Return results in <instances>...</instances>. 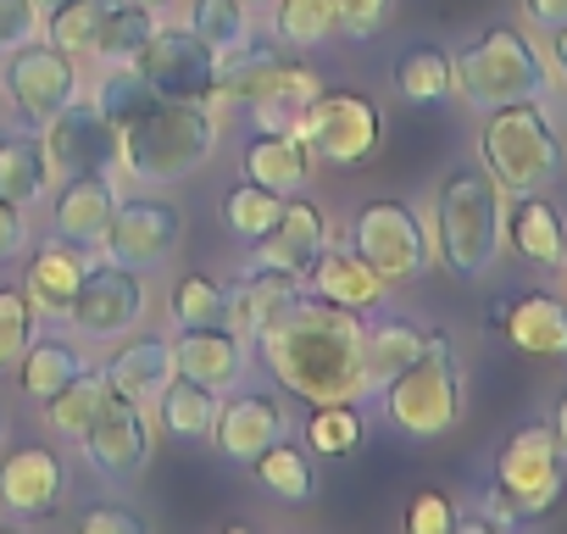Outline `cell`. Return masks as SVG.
<instances>
[{
	"instance_id": "1",
	"label": "cell",
	"mask_w": 567,
	"mask_h": 534,
	"mask_svg": "<svg viewBox=\"0 0 567 534\" xmlns=\"http://www.w3.org/2000/svg\"><path fill=\"white\" fill-rule=\"evenodd\" d=\"M362 312L334 307L312 290L290 296L250 340L256 357L267 362V373L290 390L296 401L329 407V401H362Z\"/></svg>"
},
{
	"instance_id": "2",
	"label": "cell",
	"mask_w": 567,
	"mask_h": 534,
	"mask_svg": "<svg viewBox=\"0 0 567 534\" xmlns=\"http://www.w3.org/2000/svg\"><path fill=\"white\" fill-rule=\"evenodd\" d=\"M95 106L117 134V167H128L145 184H173V178L195 173L217 145V123L206 106L156 95L134 68L106 73Z\"/></svg>"
},
{
	"instance_id": "3",
	"label": "cell",
	"mask_w": 567,
	"mask_h": 534,
	"mask_svg": "<svg viewBox=\"0 0 567 534\" xmlns=\"http://www.w3.org/2000/svg\"><path fill=\"white\" fill-rule=\"evenodd\" d=\"M506 245V189L484 167H451L434 195V256L456 279H484Z\"/></svg>"
},
{
	"instance_id": "4",
	"label": "cell",
	"mask_w": 567,
	"mask_h": 534,
	"mask_svg": "<svg viewBox=\"0 0 567 534\" xmlns=\"http://www.w3.org/2000/svg\"><path fill=\"white\" fill-rule=\"evenodd\" d=\"M478 156H484V173L506 195H534V189H550L561 178L567 140H561V129L550 123V112L539 101H512V106L484 112Z\"/></svg>"
},
{
	"instance_id": "5",
	"label": "cell",
	"mask_w": 567,
	"mask_h": 534,
	"mask_svg": "<svg viewBox=\"0 0 567 534\" xmlns=\"http://www.w3.org/2000/svg\"><path fill=\"white\" fill-rule=\"evenodd\" d=\"M567 490V456L556 445L550 418L523 423L517 434H506V445L495 451V484H489V523L512 528V523H534L545 517Z\"/></svg>"
},
{
	"instance_id": "6",
	"label": "cell",
	"mask_w": 567,
	"mask_h": 534,
	"mask_svg": "<svg viewBox=\"0 0 567 534\" xmlns=\"http://www.w3.org/2000/svg\"><path fill=\"white\" fill-rule=\"evenodd\" d=\"M384 396V418L412 434V440H440L456 429L462 418V368H456V351H451V335L445 329H429L423 335V351L379 390Z\"/></svg>"
},
{
	"instance_id": "7",
	"label": "cell",
	"mask_w": 567,
	"mask_h": 534,
	"mask_svg": "<svg viewBox=\"0 0 567 534\" xmlns=\"http://www.w3.org/2000/svg\"><path fill=\"white\" fill-rule=\"evenodd\" d=\"M451 84L462 90L467 106L489 112V106H512V101H545L550 68L517 29L501 23V29H484L462 57H451Z\"/></svg>"
},
{
	"instance_id": "8",
	"label": "cell",
	"mask_w": 567,
	"mask_h": 534,
	"mask_svg": "<svg viewBox=\"0 0 567 534\" xmlns=\"http://www.w3.org/2000/svg\"><path fill=\"white\" fill-rule=\"evenodd\" d=\"M351 250L373 267L384 285H406L434 261V234L406 201H368L357 212Z\"/></svg>"
},
{
	"instance_id": "9",
	"label": "cell",
	"mask_w": 567,
	"mask_h": 534,
	"mask_svg": "<svg viewBox=\"0 0 567 534\" xmlns=\"http://www.w3.org/2000/svg\"><path fill=\"white\" fill-rule=\"evenodd\" d=\"M379 134H384V123H379V106L368 101V95H318L312 106H307V117L296 123V140L307 145V156H318V162H334V167H357V162H368L373 151H379Z\"/></svg>"
},
{
	"instance_id": "10",
	"label": "cell",
	"mask_w": 567,
	"mask_h": 534,
	"mask_svg": "<svg viewBox=\"0 0 567 534\" xmlns=\"http://www.w3.org/2000/svg\"><path fill=\"white\" fill-rule=\"evenodd\" d=\"M134 73L167 101H195V106L217 101V51L200 45L189 29H156L134 57Z\"/></svg>"
},
{
	"instance_id": "11",
	"label": "cell",
	"mask_w": 567,
	"mask_h": 534,
	"mask_svg": "<svg viewBox=\"0 0 567 534\" xmlns=\"http://www.w3.org/2000/svg\"><path fill=\"white\" fill-rule=\"evenodd\" d=\"M7 101L18 112L23 129H45L68 101H79V79H73V57L56 51L51 40H29L7 57Z\"/></svg>"
},
{
	"instance_id": "12",
	"label": "cell",
	"mask_w": 567,
	"mask_h": 534,
	"mask_svg": "<svg viewBox=\"0 0 567 534\" xmlns=\"http://www.w3.org/2000/svg\"><path fill=\"white\" fill-rule=\"evenodd\" d=\"M40 145H45L51 173H62V178H101V173L117 167V134L101 117V106H84V101H68L45 123Z\"/></svg>"
},
{
	"instance_id": "13",
	"label": "cell",
	"mask_w": 567,
	"mask_h": 534,
	"mask_svg": "<svg viewBox=\"0 0 567 534\" xmlns=\"http://www.w3.org/2000/svg\"><path fill=\"white\" fill-rule=\"evenodd\" d=\"M140 318H145V285H140L134 267H117V261L95 267L90 261V274H84V285L68 307V324H79L90 340H117Z\"/></svg>"
},
{
	"instance_id": "14",
	"label": "cell",
	"mask_w": 567,
	"mask_h": 534,
	"mask_svg": "<svg viewBox=\"0 0 567 534\" xmlns=\"http://www.w3.org/2000/svg\"><path fill=\"white\" fill-rule=\"evenodd\" d=\"M178 234H184V217L173 206H162V201H128V206L112 212V223L101 234V250H106V261L145 274V267H162L173 256Z\"/></svg>"
},
{
	"instance_id": "15",
	"label": "cell",
	"mask_w": 567,
	"mask_h": 534,
	"mask_svg": "<svg viewBox=\"0 0 567 534\" xmlns=\"http://www.w3.org/2000/svg\"><path fill=\"white\" fill-rule=\"evenodd\" d=\"M79 440H84L90 468L106 473V479H128V473H140L145 456H151V423H145L140 401L112 396V390H106V401L95 407V418H90V429H84Z\"/></svg>"
},
{
	"instance_id": "16",
	"label": "cell",
	"mask_w": 567,
	"mask_h": 534,
	"mask_svg": "<svg viewBox=\"0 0 567 534\" xmlns=\"http://www.w3.org/2000/svg\"><path fill=\"white\" fill-rule=\"evenodd\" d=\"M323 245H329L323 212H318L312 201H290V195H284V212H278V223L256 239L250 267H278V274L307 279V267L323 256Z\"/></svg>"
},
{
	"instance_id": "17",
	"label": "cell",
	"mask_w": 567,
	"mask_h": 534,
	"mask_svg": "<svg viewBox=\"0 0 567 534\" xmlns=\"http://www.w3.org/2000/svg\"><path fill=\"white\" fill-rule=\"evenodd\" d=\"M523 357H567V301L550 290H523L512 301H495L489 318Z\"/></svg>"
},
{
	"instance_id": "18",
	"label": "cell",
	"mask_w": 567,
	"mask_h": 534,
	"mask_svg": "<svg viewBox=\"0 0 567 534\" xmlns=\"http://www.w3.org/2000/svg\"><path fill=\"white\" fill-rule=\"evenodd\" d=\"M212 434H217V451H223L228 462H256V456H261L272 440H284V434H290V418H284L278 396H267V390H250V396H234V401H223V412H217Z\"/></svg>"
},
{
	"instance_id": "19",
	"label": "cell",
	"mask_w": 567,
	"mask_h": 534,
	"mask_svg": "<svg viewBox=\"0 0 567 534\" xmlns=\"http://www.w3.org/2000/svg\"><path fill=\"white\" fill-rule=\"evenodd\" d=\"M68 490V473H62V456L45 451V445H23L0 462V501H7L18 517H51L56 501Z\"/></svg>"
},
{
	"instance_id": "20",
	"label": "cell",
	"mask_w": 567,
	"mask_h": 534,
	"mask_svg": "<svg viewBox=\"0 0 567 534\" xmlns=\"http://www.w3.org/2000/svg\"><path fill=\"white\" fill-rule=\"evenodd\" d=\"M84 274H90V245H73V239L56 234V239H45V245L29 256V285H23V296L34 301L40 318H68V307H73Z\"/></svg>"
},
{
	"instance_id": "21",
	"label": "cell",
	"mask_w": 567,
	"mask_h": 534,
	"mask_svg": "<svg viewBox=\"0 0 567 534\" xmlns=\"http://www.w3.org/2000/svg\"><path fill=\"white\" fill-rule=\"evenodd\" d=\"M173 373L178 379H195L206 390H228L239 373H245V346L234 329L212 324V329H184L173 340Z\"/></svg>"
},
{
	"instance_id": "22",
	"label": "cell",
	"mask_w": 567,
	"mask_h": 534,
	"mask_svg": "<svg viewBox=\"0 0 567 534\" xmlns=\"http://www.w3.org/2000/svg\"><path fill=\"white\" fill-rule=\"evenodd\" d=\"M506 245L534 267H561L567 261V217L545 201V189L517 195L506 206Z\"/></svg>"
},
{
	"instance_id": "23",
	"label": "cell",
	"mask_w": 567,
	"mask_h": 534,
	"mask_svg": "<svg viewBox=\"0 0 567 534\" xmlns=\"http://www.w3.org/2000/svg\"><path fill=\"white\" fill-rule=\"evenodd\" d=\"M307 285H312V296H323V301H334V307H351V312L379 307L384 290H390L357 250H329V245H323V256L307 267Z\"/></svg>"
},
{
	"instance_id": "24",
	"label": "cell",
	"mask_w": 567,
	"mask_h": 534,
	"mask_svg": "<svg viewBox=\"0 0 567 534\" xmlns=\"http://www.w3.org/2000/svg\"><path fill=\"white\" fill-rule=\"evenodd\" d=\"M301 290H307V279H296V274H278V267H250L234 290H223V318L234 324V335H256L284 301L301 296Z\"/></svg>"
},
{
	"instance_id": "25",
	"label": "cell",
	"mask_w": 567,
	"mask_h": 534,
	"mask_svg": "<svg viewBox=\"0 0 567 534\" xmlns=\"http://www.w3.org/2000/svg\"><path fill=\"white\" fill-rule=\"evenodd\" d=\"M173 379V346L145 335V340H128L112 362H106V390L112 396H128V401H156Z\"/></svg>"
},
{
	"instance_id": "26",
	"label": "cell",
	"mask_w": 567,
	"mask_h": 534,
	"mask_svg": "<svg viewBox=\"0 0 567 534\" xmlns=\"http://www.w3.org/2000/svg\"><path fill=\"white\" fill-rule=\"evenodd\" d=\"M112 212H117V195H112L106 178H68V189L56 195V234L95 250Z\"/></svg>"
},
{
	"instance_id": "27",
	"label": "cell",
	"mask_w": 567,
	"mask_h": 534,
	"mask_svg": "<svg viewBox=\"0 0 567 534\" xmlns=\"http://www.w3.org/2000/svg\"><path fill=\"white\" fill-rule=\"evenodd\" d=\"M318 95H323L318 73H307V68H296V62H284L278 79L250 101V117L261 123V134H296V123L307 117V106H312Z\"/></svg>"
},
{
	"instance_id": "28",
	"label": "cell",
	"mask_w": 567,
	"mask_h": 534,
	"mask_svg": "<svg viewBox=\"0 0 567 534\" xmlns=\"http://www.w3.org/2000/svg\"><path fill=\"white\" fill-rule=\"evenodd\" d=\"M307 167H312V156L296 134H256L245 145V178H256L278 195H296L307 184Z\"/></svg>"
},
{
	"instance_id": "29",
	"label": "cell",
	"mask_w": 567,
	"mask_h": 534,
	"mask_svg": "<svg viewBox=\"0 0 567 534\" xmlns=\"http://www.w3.org/2000/svg\"><path fill=\"white\" fill-rule=\"evenodd\" d=\"M423 351V329L406 324V318H384L362 335V384L368 390H384L412 357Z\"/></svg>"
},
{
	"instance_id": "30",
	"label": "cell",
	"mask_w": 567,
	"mask_h": 534,
	"mask_svg": "<svg viewBox=\"0 0 567 534\" xmlns=\"http://www.w3.org/2000/svg\"><path fill=\"white\" fill-rule=\"evenodd\" d=\"M278 68H284V57H278L272 45L239 40L234 51H217V95L234 101V106H250V101L278 79Z\"/></svg>"
},
{
	"instance_id": "31",
	"label": "cell",
	"mask_w": 567,
	"mask_h": 534,
	"mask_svg": "<svg viewBox=\"0 0 567 534\" xmlns=\"http://www.w3.org/2000/svg\"><path fill=\"white\" fill-rule=\"evenodd\" d=\"M51 189V162L34 134H0V195L29 206Z\"/></svg>"
},
{
	"instance_id": "32",
	"label": "cell",
	"mask_w": 567,
	"mask_h": 534,
	"mask_svg": "<svg viewBox=\"0 0 567 534\" xmlns=\"http://www.w3.org/2000/svg\"><path fill=\"white\" fill-rule=\"evenodd\" d=\"M84 373V357L68 346V340H29L23 346V357H18V384H23V396H34V401H51L62 384H73Z\"/></svg>"
},
{
	"instance_id": "33",
	"label": "cell",
	"mask_w": 567,
	"mask_h": 534,
	"mask_svg": "<svg viewBox=\"0 0 567 534\" xmlns=\"http://www.w3.org/2000/svg\"><path fill=\"white\" fill-rule=\"evenodd\" d=\"M156 407H162V429L178 434V440H206L212 423H217V390H206L195 379H178V373L167 379Z\"/></svg>"
},
{
	"instance_id": "34",
	"label": "cell",
	"mask_w": 567,
	"mask_h": 534,
	"mask_svg": "<svg viewBox=\"0 0 567 534\" xmlns=\"http://www.w3.org/2000/svg\"><path fill=\"white\" fill-rule=\"evenodd\" d=\"M156 34L145 7H128V0H106V18L95 34V57H106L112 68H134V57L145 51V40Z\"/></svg>"
},
{
	"instance_id": "35",
	"label": "cell",
	"mask_w": 567,
	"mask_h": 534,
	"mask_svg": "<svg viewBox=\"0 0 567 534\" xmlns=\"http://www.w3.org/2000/svg\"><path fill=\"white\" fill-rule=\"evenodd\" d=\"M272 34H278V45H296V51L323 45L329 34H340V23H334V0H278Z\"/></svg>"
},
{
	"instance_id": "36",
	"label": "cell",
	"mask_w": 567,
	"mask_h": 534,
	"mask_svg": "<svg viewBox=\"0 0 567 534\" xmlns=\"http://www.w3.org/2000/svg\"><path fill=\"white\" fill-rule=\"evenodd\" d=\"M256 479L272 490V495H284V501H307L312 490H318V479H312V462H307V451H296V445H284V440H272L256 462Z\"/></svg>"
},
{
	"instance_id": "37",
	"label": "cell",
	"mask_w": 567,
	"mask_h": 534,
	"mask_svg": "<svg viewBox=\"0 0 567 534\" xmlns=\"http://www.w3.org/2000/svg\"><path fill=\"white\" fill-rule=\"evenodd\" d=\"M395 84H401V95L406 101H445L456 84H451V57L440 51V45H412L406 57H401V68H395Z\"/></svg>"
},
{
	"instance_id": "38",
	"label": "cell",
	"mask_w": 567,
	"mask_h": 534,
	"mask_svg": "<svg viewBox=\"0 0 567 534\" xmlns=\"http://www.w3.org/2000/svg\"><path fill=\"white\" fill-rule=\"evenodd\" d=\"M106 401V373H95V368H84L73 384H62L51 401H45V412H51V429L56 434H84L90 429V418H95V407Z\"/></svg>"
},
{
	"instance_id": "39",
	"label": "cell",
	"mask_w": 567,
	"mask_h": 534,
	"mask_svg": "<svg viewBox=\"0 0 567 534\" xmlns=\"http://www.w3.org/2000/svg\"><path fill=\"white\" fill-rule=\"evenodd\" d=\"M307 445L318 456H351L362 445V412L357 401H329V407H312L307 418Z\"/></svg>"
},
{
	"instance_id": "40",
	"label": "cell",
	"mask_w": 567,
	"mask_h": 534,
	"mask_svg": "<svg viewBox=\"0 0 567 534\" xmlns=\"http://www.w3.org/2000/svg\"><path fill=\"white\" fill-rule=\"evenodd\" d=\"M189 34L212 51H234L239 40H250L245 0H189Z\"/></svg>"
},
{
	"instance_id": "41",
	"label": "cell",
	"mask_w": 567,
	"mask_h": 534,
	"mask_svg": "<svg viewBox=\"0 0 567 534\" xmlns=\"http://www.w3.org/2000/svg\"><path fill=\"white\" fill-rule=\"evenodd\" d=\"M223 212H228L234 234L256 245V239H261V234L278 223V212H284V195H278V189H267V184H256V178H245V184H234V189H228Z\"/></svg>"
},
{
	"instance_id": "42",
	"label": "cell",
	"mask_w": 567,
	"mask_h": 534,
	"mask_svg": "<svg viewBox=\"0 0 567 534\" xmlns=\"http://www.w3.org/2000/svg\"><path fill=\"white\" fill-rule=\"evenodd\" d=\"M101 18H106V0H62V7H51L45 40H51L56 51H68V57H79V51H95Z\"/></svg>"
},
{
	"instance_id": "43",
	"label": "cell",
	"mask_w": 567,
	"mask_h": 534,
	"mask_svg": "<svg viewBox=\"0 0 567 534\" xmlns=\"http://www.w3.org/2000/svg\"><path fill=\"white\" fill-rule=\"evenodd\" d=\"M173 318H178L184 329H212V324H223V290H217L206 274L178 279V290H173Z\"/></svg>"
},
{
	"instance_id": "44",
	"label": "cell",
	"mask_w": 567,
	"mask_h": 534,
	"mask_svg": "<svg viewBox=\"0 0 567 534\" xmlns=\"http://www.w3.org/2000/svg\"><path fill=\"white\" fill-rule=\"evenodd\" d=\"M34 335V301L23 290H0V368L18 362Z\"/></svg>"
},
{
	"instance_id": "45",
	"label": "cell",
	"mask_w": 567,
	"mask_h": 534,
	"mask_svg": "<svg viewBox=\"0 0 567 534\" xmlns=\"http://www.w3.org/2000/svg\"><path fill=\"white\" fill-rule=\"evenodd\" d=\"M406 528L412 534H451L456 528V506L445 490H417L412 506H406Z\"/></svg>"
},
{
	"instance_id": "46",
	"label": "cell",
	"mask_w": 567,
	"mask_h": 534,
	"mask_svg": "<svg viewBox=\"0 0 567 534\" xmlns=\"http://www.w3.org/2000/svg\"><path fill=\"white\" fill-rule=\"evenodd\" d=\"M390 18V0H334V23L346 40H373Z\"/></svg>"
},
{
	"instance_id": "47",
	"label": "cell",
	"mask_w": 567,
	"mask_h": 534,
	"mask_svg": "<svg viewBox=\"0 0 567 534\" xmlns=\"http://www.w3.org/2000/svg\"><path fill=\"white\" fill-rule=\"evenodd\" d=\"M40 40V7L34 0H0V51H18Z\"/></svg>"
},
{
	"instance_id": "48",
	"label": "cell",
	"mask_w": 567,
	"mask_h": 534,
	"mask_svg": "<svg viewBox=\"0 0 567 534\" xmlns=\"http://www.w3.org/2000/svg\"><path fill=\"white\" fill-rule=\"evenodd\" d=\"M84 534H145V517H134L128 506H90Z\"/></svg>"
},
{
	"instance_id": "49",
	"label": "cell",
	"mask_w": 567,
	"mask_h": 534,
	"mask_svg": "<svg viewBox=\"0 0 567 534\" xmlns=\"http://www.w3.org/2000/svg\"><path fill=\"white\" fill-rule=\"evenodd\" d=\"M23 239H29L23 206H18V201H7V195H0V261H7V256H18V250H23Z\"/></svg>"
},
{
	"instance_id": "50",
	"label": "cell",
	"mask_w": 567,
	"mask_h": 534,
	"mask_svg": "<svg viewBox=\"0 0 567 534\" xmlns=\"http://www.w3.org/2000/svg\"><path fill=\"white\" fill-rule=\"evenodd\" d=\"M523 7H528V18L539 29H561L567 23V0H523Z\"/></svg>"
},
{
	"instance_id": "51",
	"label": "cell",
	"mask_w": 567,
	"mask_h": 534,
	"mask_svg": "<svg viewBox=\"0 0 567 534\" xmlns=\"http://www.w3.org/2000/svg\"><path fill=\"white\" fill-rule=\"evenodd\" d=\"M550 57H556V68H561V84H567V23H561V29H550Z\"/></svg>"
},
{
	"instance_id": "52",
	"label": "cell",
	"mask_w": 567,
	"mask_h": 534,
	"mask_svg": "<svg viewBox=\"0 0 567 534\" xmlns=\"http://www.w3.org/2000/svg\"><path fill=\"white\" fill-rule=\"evenodd\" d=\"M550 429H556V445H561V456H567V396L556 401V412H550Z\"/></svg>"
},
{
	"instance_id": "53",
	"label": "cell",
	"mask_w": 567,
	"mask_h": 534,
	"mask_svg": "<svg viewBox=\"0 0 567 534\" xmlns=\"http://www.w3.org/2000/svg\"><path fill=\"white\" fill-rule=\"evenodd\" d=\"M128 7H145V12H156V7H173V0H128Z\"/></svg>"
},
{
	"instance_id": "54",
	"label": "cell",
	"mask_w": 567,
	"mask_h": 534,
	"mask_svg": "<svg viewBox=\"0 0 567 534\" xmlns=\"http://www.w3.org/2000/svg\"><path fill=\"white\" fill-rule=\"evenodd\" d=\"M34 7H45V12H51V7H62V0H34Z\"/></svg>"
},
{
	"instance_id": "55",
	"label": "cell",
	"mask_w": 567,
	"mask_h": 534,
	"mask_svg": "<svg viewBox=\"0 0 567 534\" xmlns=\"http://www.w3.org/2000/svg\"><path fill=\"white\" fill-rule=\"evenodd\" d=\"M561 267H567V261H561Z\"/></svg>"
}]
</instances>
